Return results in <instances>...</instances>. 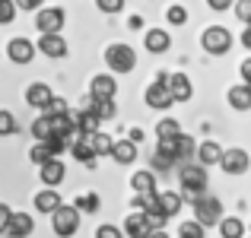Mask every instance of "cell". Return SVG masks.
<instances>
[{
    "mask_svg": "<svg viewBox=\"0 0 251 238\" xmlns=\"http://www.w3.org/2000/svg\"><path fill=\"white\" fill-rule=\"evenodd\" d=\"M64 175H67V165H64L57 156H51L48 162L38 165V178H42L45 188H57V184L64 181Z\"/></svg>",
    "mask_w": 251,
    "mask_h": 238,
    "instance_id": "10",
    "label": "cell"
},
{
    "mask_svg": "<svg viewBox=\"0 0 251 238\" xmlns=\"http://www.w3.org/2000/svg\"><path fill=\"white\" fill-rule=\"evenodd\" d=\"M51 95H54V92L48 89V83H29V89H25V102H29L32 108H42Z\"/></svg>",
    "mask_w": 251,
    "mask_h": 238,
    "instance_id": "22",
    "label": "cell"
},
{
    "mask_svg": "<svg viewBox=\"0 0 251 238\" xmlns=\"http://www.w3.org/2000/svg\"><path fill=\"white\" fill-rule=\"evenodd\" d=\"M29 159H32V162H35V165H42V162H48V159H51V149L45 146L42 140H35V146L29 149Z\"/></svg>",
    "mask_w": 251,
    "mask_h": 238,
    "instance_id": "34",
    "label": "cell"
},
{
    "mask_svg": "<svg viewBox=\"0 0 251 238\" xmlns=\"http://www.w3.org/2000/svg\"><path fill=\"white\" fill-rule=\"evenodd\" d=\"M16 3V10H38V6H45V0H13Z\"/></svg>",
    "mask_w": 251,
    "mask_h": 238,
    "instance_id": "42",
    "label": "cell"
},
{
    "mask_svg": "<svg viewBox=\"0 0 251 238\" xmlns=\"http://www.w3.org/2000/svg\"><path fill=\"white\" fill-rule=\"evenodd\" d=\"M194 219L201 222L203 229H207V226H216V222L223 219V203L216 200V197H207V194H203L201 200H194Z\"/></svg>",
    "mask_w": 251,
    "mask_h": 238,
    "instance_id": "4",
    "label": "cell"
},
{
    "mask_svg": "<svg viewBox=\"0 0 251 238\" xmlns=\"http://www.w3.org/2000/svg\"><path fill=\"white\" fill-rule=\"evenodd\" d=\"M42 111H45V118H57V115H70V108H67V98H61V95H51L48 102L42 105Z\"/></svg>",
    "mask_w": 251,
    "mask_h": 238,
    "instance_id": "28",
    "label": "cell"
},
{
    "mask_svg": "<svg viewBox=\"0 0 251 238\" xmlns=\"http://www.w3.org/2000/svg\"><path fill=\"white\" fill-rule=\"evenodd\" d=\"M232 10H235V16L242 19V23H251V0H232Z\"/></svg>",
    "mask_w": 251,
    "mask_h": 238,
    "instance_id": "35",
    "label": "cell"
},
{
    "mask_svg": "<svg viewBox=\"0 0 251 238\" xmlns=\"http://www.w3.org/2000/svg\"><path fill=\"white\" fill-rule=\"evenodd\" d=\"M51 226H54V235H61V238H70V235H76V229H80V210L74 207V203H61V207L51 213Z\"/></svg>",
    "mask_w": 251,
    "mask_h": 238,
    "instance_id": "2",
    "label": "cell"
},
{
    "mask_svg": "<svg viewBox=\"0 0 251 238\" xmlns=\"http://www.w3.org/2000/svg\"><path fill=\"white\" fill-rule=\"evenodd\" d=\"M156 200H159V210L169 216V219L178 213V210H181V203H184L178 190H156Z\"/></svg>",
    "mask_w": 251,
    "mask_h": 238,
    "instance_id": "20",
    "label": "cell"
},
{
    "mask_svg": "<svg viewBox=\"0 0 251 238\" xmlns=\"http://www.w3.org/2000/svg\"><path fill=\"white\" fill-rule=\"evenodd\" d=\"M13 16H16V3L13 0H0V25L13 23Z\"/></svg>",
    "mask_w": 251,
    "mask_h": 238,
    "instance_id": "36",
    "label": "cell"
},
{
    "mask_svg": "<svg viewBox=\"0 0 251 238\" xmlns=\"http://www.w3.org/2000/svg\"><path fill=\"white\" fill-rule=\"evenodd\" d=\"M229 105H232L235 111H248L251 108V89L245 83H239V86H232V89H229Z\"/></svg>",
    "mask_w": 251,
    "mask_h": 238,
    "instance_id": "21",
    "label": "cell"
},
{
    "mask_svg": "<svg viewBox=\"0 0 251 238\" xmlns=\"http://www.w3.org/2000/svg\"><path fill=\"white\" fill-rule=\"evenodd\" d=\"M242 45H245V48H251V23L245 25V32H242Z\"/></svg>",
    "mask_w": 251,
    "mask_h": 238,
    "instance_id": "46",
    "label": "cell"
},
{
    "mask_svg": "<svg viewBox=\"0 0 251 238\" xmlns=\"http://www.w3.org/2000/svg\"><path fill=\"white\" fill-rule=\"evenodd\" d=\"M166 19H169L172 25H184V23H188V10H184L181 3H172L169 10H166Z\"/></svg>",
    "mask_w": 251,
    "mask_h": 238,
    "instance_id": "33",
    "label": "cell"
},
{
    "mask_svg": "<svg viewBox=\"0 0 251 238\" xmlns=\"http://www.w3.org/2000/svg\"><path fill=\"white\" fill-rule=\"evenodd\" d=\"M147 238H172V235L166 232V229H153V232H150Z\"/></svg>",
    "mask_w": 251,
    "mask_h": 238,
    "instance_id": "47",
    "label": "cell"
},
{
    "mask_svg": "<svg viewBox=\"0 0 251 238\" xmlns=\"http://www.w3.org/2000/svg\"><path fill=\"white\" fill-rule=\"evenodd\" d=\"M178 178H181L184 188H203V190H207V184H210L207 165H201V162H181V168H178Z\"/></svg>",
    "mask_w": 251,
    "mask_h": 238,
    "instance_id": "8",
    "label": "cell"
},
{
    "mask_svg": "<svg viewBox=\"0 0 251 238\" xmlns=\"http://www.w3.org/2000/svg\"><path fill=\"white\" fill-rule=\"evenodd\" d=\"M127 238H147L153 229H150V222H147V216L143 213H130L127 219H124V229H121Z\"/></svg>",
    "mask_w": 251,
    "mask_h": 238,
    "instance_id": "17",
    "label": "cell"
},
{
    "mask_svg": "<svg viewBox=\"0 0 251 238\" xmlns=\"http://www.w3.org/2000/svg\"><path fill=\"white\" fill-rule=\"evenodd\" d=\"M89 111L99 121H111V118H115V98H99V102L89 105Z\"/></svg>",
    "mask_w": 251,
    "mask_h": 238,
    "instance_id": "27",
    "label": "cell"
},
{
    "mask_svg": "<svg viewBox=\"0 0 251 238\" xmlns=\"http://www.w3.org/2000/svg\"><path fill=\"white\" fill-rule=\"evenodd\" d=\"M147 105H150V108H156V111L172 108V95H169V86H166V73H159L156 83L147 86Z\"/></svg>",
    "mask_w": 251,
    "mask_h": 238,
    "instance_id": "9",
    "label": "cell"
},
{
    "mask_svg": "<svg viewBox=\"0 0 251 238\" xmlns=\"http://www.w3.org/2000/svg\"><path fill=\"white\" fill-rule=\"evenodd\" d=\"M178 194H181V200H191V203H194V200H201V197H203V188H184V184H181V190H178Z\"/></svg>",
    "mask_w": 251,
    "mask_h": 238,
    "instance_id": "40",
    "label": "cell"
},
{
    "mask_svg": "<svg viewBox=\"0 0 251 238\" xmlns=\"http://www.w3.org/2000/svg\"><path fill=\"white\" fill-rule=\"evenodd\" d=\"M153 168H156V171H166V168H172V162H169L162 153H153Z\"/></svg>",
    "mask_w": 251,
    "mask_h": 238,
    "instance_id": "43",
    "label": "cell"
},
{
    "mask_svg": "<svg viewBox=\"0 0 251 238\" xmlns=\"http://www.w3.org/2000/svg\"><path fill=\"white\" fill-rule=\"evenodd\" d=\"M203 232H207V229H203L197 219H188V222L178 226V238H203Z\"/></svg>",
    "mask_w": 251,
    "mask_h": 238,
    "instance_id": "31",
    "label": "cell"
},
{
    "mask_svg": "<svg viewBox=\"0 0 251 238\" xmlns=\"http://www.w3.org/2000/svg\"><path fill=\"white\" fill-rule=\"evenodd\" d=\"M124 3H127V0H124Z\"/></svg>",
    "mask_w": 251,
    "mask_h": 238,
    "instance_id": "49",
    "label": "cell"
},
{
    "mask_svg": "<svg viewBox=\"0 0 251 238\" xmlns=\"http://www.w3.org/2000/svg\"><path fill=\"white\" fill-rule=\"evenodd\" d=\"M16 115L13 111H6V108H0V137H10V134H16Z\"/></svg>",
    "mask_w": 251,
    "mask_h": 238,
    "instance_id": "32",
    "label": "cell"
},
{
    "mask_svg": "<svg viewBox=\"0 0 251 238\" xmlns=\"http://www.w3.org/2000/svg\"><path fill=\"white\" fill-rule=\"evenodd\" d=\"M10 216H13V210L6 207V203H0V235L6 232V226H10Z\"/></svg>",
    "mask_w": 251,
    "mask_h": 238,
    "instance_id": "41",
    "label": "cell"
},
{
    "mask_svg": "<svg viewBox=\"0 0 251 238\" xmlns=\"http://www.w3.org/2000/svg\"><path fill=\"white\" fill-rule=\"evenodd\" d=\"M96 6H99L102 13H118V10L124 6V0H96Z\"/></svg>",
    "mask_w": 251,
    "mask_h": 238,
    "instance_id": "39",
    "label": "cell"
},
{
    "mask_svg": "<svg viewBox=\"0 0 251 238\" xmlns=\"http://www.w3.org/2000/svg\"><path fill=\"white\" fill-rule=\"evenodd\" d=\"M61 203L64 200H61V194H57L54 188H45V190H38V194H35V210H38V213H54Z\"/></svg>",
    "mask_w": 251,
    "mask_h": 238,
    "instance_id": "19",
    "label": "cell"
},
{
    "mask_svg": "<svg viewBox=\"0 0 251 238\" xmlns=\"http://www.w3.org/2000/svg\"><path fill=\"white\" fill-rule=\"evenodd\" d=\"M216 226H220L223 238H242V235H245V222H242L239 216H223Z\"/></svg>",
    "mask_w": 251,
    "mask_h": 238,
    "instance_id": "23",
    "label": "cell"
},
{
    "mask_svg": "<svg viewBox=\"0 0 251 238\" xmlns=\"http://www.w3.org/2000/svg\"><path fill=\"white\" fill-rule=\"evenodd\" d=\"M242 79H245V86H248V89H251V57H248V61H242Z\"/></svg>",
    "mask_w": 251,
    "mask_h": 238,
    "instance_id": "45",
    "label": "cell"
},
{
    "mask_svg": "<svg viewBox=\"0 0 251 238\" xmlns=\"http://www.w3.org/2000/svg\"><path fill=\"white\" fill-rule=\"evenodd\" d=\"M175 134H181L175 118H162V121L156 124V137H159V140H169V137H175Z\"/></svg>",
    "mask_w": 251,
    "mask_h": 238,
    "instance_id": "29",
    "label": "cell"
},
{
    "mask_svg": "<svg viewBox=\"0 0 251 238\" xmlns=\"http://www.w3.org/2000/svg\"><path fill=\"white\" fill-rule=\"evenodd\" d=\"M74 207L80 210V213H96L99 207H102V200H99V194H83L74 200Z\"/></svg>",
    "mask_w": 251,
    "mask_h": 238,
    "instance_id": "30",
    "label": "cell"
},
{
    "mask_svg": "<svg viewBox=\"0 0 251 238\" xmlns=\"http://www.w3.org/2000/svg\"><path fill=\"white\" fill-rule=\"evenodd\" d=\"M6 54H10L13 64H29L32 57H35V45H32L29 38H13V42L6 45Z\"/></svg>",
    "mask_w": 251,
    "mask_h": 238,
    "instance_id": "13",
    "label": "cell"
},
{
    "mask_svg": "<svg viewBox=\"0 0 251 238\" xmlns=\"http://www.w3.org/2000/svg\"><path fill=\"white\" fill-rule=\"evenodd\" d=\"M96 238H124V232L118 226H111V222H105V226L96 229Z\"/></svg>",
    "mask_w": 251,
    "mask_h": 238,
    "instance_id": "38",
    "label": "cell"
},
{
    "mask_svg": "<svg viewBox=\"0 0 251 238\" xmlns=\"http://www.w3.org/2000/svg\"><path fill=\"white\" fill-rule=\"evenodd\" d=\"M86 143H89V149H92V156H108V149H111V143H115V140H111V137L108 134H102V130H96V134H89V137H86Z\"/></svg>",
    "mask_w": 251,
    "mask_h": 238,
    "instance_id": "24",
    "label": "cell"
},
{
    "mask_svg": "<svg viewBox=\"0 0 251 238\" xmlns=\"http://www.w3.org/2000/svg\"><path fill=\"white\" fill-rule=\"evenodd\" d=\"M32 229H35L32 216H29V213H16V210H13L10 226H6V232H3V235H10V238H29V235H32Z\"/></svg>",
    "mask_w": 251,
    "mask_h": 238,
    "instance_id": "14",
    "label": "cell"
},
{
    "mask_svg": "<svg viewBox=\"0 0 251 238\" xmlns=\"http://www.w3.org/2000/svg\"><path fill=\"white\" fill-rule=\"evenodd\" d=\"M108 156L115 159L118 165H130L137 159V143L127 140V137H124V140H115V143H111V149H108Z\"/></svg>",
    "mask_w": 251,
    "mask_h": 238,
    "instance_id": "16",
    "label": "cell"
},
{
    "mask_svg": "<svg viewBox=\"0 0 251 238\" xmlns=\"http://www.w3.org/2000/svg\"><path fill=\"white\" fill-rule=\"evenodd\" d=\"M35 51H42V54L51 57V61H61V57H67V42H64L61 32H42Z\"/></svg>",
    "mask_w": 251,
    "mask_h": 238,
    "instance_id": "7",
    "label": "cell"
},
{
    "mask_svg": "<svg viewBox=\"0 0 251 238\" xmlns=\"http://www.w3.org/2000/svg\"><path fill=\"white\" fill-rule=\"evenodd\" d=\"M51 134V124H48V118H38V121L35 124H32V137H35V140H45V137H48Z\"/></svg>",
    "mask_w": 251,
    "mask_h": 238,
    "instance_id": "37",
    "label": "cell"
},
{
    "mask_svg": "<svg viewBox=\"0 0 251 238\" xmlns=\"http://www.w3.org/2000/svg\"><path fill=\"white\" fill-rule=\"evenodd\" d=\"M207 6H210V10H216V13H223V10L232 6V0H207Z\"/></svg>",
    "mask_w": 251,
    "mask_h": 238,
    "instance_id": "44",
    "label": "cell"
},
{
    "mask_svg": "<svg viewBox=\"0 0 251 238\" xmlns=\"http://www.w3.org/2000/svg\"><path fill=\"white\" fill-rule=\"evenodd\" d=\"M201 45L207 54H226L229 48H232V35H229L226 25H207L201 35Z\"/></svg>",
    "mask_w": 251,
    "mask_h": 238,
    "instance_id": "3",
    "label": "cell"
},
{
    "mask_svg": "<svg viewBox=\"0 0 251 238\" xmlns=\"http://www.w3.org/2000/svg\"><path fill=\"white\" fill-rule=\"evenodd\" d=\"M194 156V140L188 134H178L175 137V162H188Z\"/></svg>",
    "mask_w": 251,
    "mask_h": 238,
    "instance_id": "26",
    "label": "cell"
},
{
    "mask_svg": "<svg viewBox=\"0 0 251 238\" xmlns=\"http://www.w3.org/2000/svg\"><path fill=\"white\" fill-rule=\"evenodd\" d=\"M67 23V13L61 6H38L35 10V25L38 32H61Z\"/></svg>",
    "mask_w": 251,
    "mask_h": 238,
    "instance_id": "5",
    "label": "cell"
},
{
    "mask_svg": "<svg viewBox=\"0 0 251 238\" xmlns=\"http://www.w3.org/2000/svg\"><path fill=\"white\" fill-rule=\"evenodd\" d=\"M130 188H134L137 194H150V190H156V175L153 171H137V175L130 178Z\"/></svg>",
    "mask_w": 251,
    "mask_h": 238,
    "instance_id": "25",
    "label": "cell"
},
{
    "mask_svg": "<svg viewBox=\"0 0 251 238\" xmlns=\"http://www.w3.org/2000/svg\"><path fill=\"white\" fill-rule=\"evenodd\" d=\"M166 86H169L172 102H188V98L194 95V86H191V79L184 76V73H172V76H166Z\"/></svg>",
    "mask_w": 251,
    "mask_h": 238,
    "instance_id": "12",
    "label": "cell"
},
{
    "mask_svg": "<svg viewBox=\"0 0 251 238\" xmlns=\"http://www.w3.org/2000/svg\"><path fill=\"white\" fill-rule=\"evenodd\" d=\"M216 165H223L226 175H245V171L251 168V156L245 153V149H223Z\"/></svg>",
    "mask_w": 251,
    "mask_h": 238,
    "instance_id": "6",
    "label": "cell"
},
{
    "mask_svg": "<svg viewBox=\"0 0 251 238\" xmlns=\"http://www.w3.org/2000/svg\"><path fill=\"white\" fill-rule=\"evenodd\" d=\"M105 64H108L111 73H130V70L137 67V54H134V48H130V45L115 42V45H108V48H105Z\"/></svg>",
    "mask_w": 251,
    "mask_h": 238,
    "instance_id": "1",
    "label": "cell"
},
{
    "mask_svg": "<svg viewBox=\"0 0 251 238\" xmlns=\"http://www.w3.org/2000/svg\"><path fill=\"white\" fill-rule=\"evenodd\" d=\"M115 95H118L115 76H108V73L92 76V83H89V98H92V102H99V98H115Z\"/></svg>",
    "mask_w": 251,
    "mask_h": 238,
    "instance_id": "11",
    "label": "cell"
},
{
    "mask_svg": "<svg viewBox=\"0 0 251 238\" xmlns=\"http://www.w3.org/2000/svg\"><path fill=\"white\" fill-rule=\"evenodd\" d=\"M220 153H223V146L216 140H203L201 146H194V162H201V165H216L220 162Z\"/></svg>",
    "mask_w": 251,
    "mask_h": 238,
    "instance_id": "18",
    "label": "cell"
},
{
    "mask_svg": "<svg viewBox=\"0 0 251 238\" xmlns=\"http://www.w3.org/2000/svg\"><path fill=\"white\" fill-rule=\"evenodd\" d=\"M127 140H134V143H140V140H143V130H130V137H127Z\"/></svg>",
    "mask_w": 251,
    "mask_h": 238,
    "instance_id": "48",
    "label": "cell"
},
{
    "mask_svg": "<svg viewBox=\"0 0 251 238\" xmlns=\"http://www.w3.org/2000/svg\"><path fill=\"white\" fill-rule=\"evenodd\" d=\"M143 45H147L150 54H162V51H169L172 35L166 29H147V32H143Z\"/></svg>",
    "mask_w": 251,
    "mask_h": 238,
    "instance_id": "15",
    "label": "cell"
}]
</instances>
